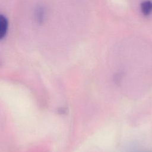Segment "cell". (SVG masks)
<instances>
[{"label":"cell","mask_w":152,"mask_h":152,"mask_svg":"<svg viewBox=\"0 0 152 152\" xmlns=\"http://www.w3.org/2000/svg\"><path fill=\"white\" fill-rule=\"evenodd\" d=\"M141 11L144 15H149L152 12V1L145 0L141 2L140 5Z\"/></svg>","instance_id":"2"},{"label":"cell","mask_w":152,"mask_h":152,"mask_svg":"<svg viewBox=\"0 0 152 152\" xmlns=\"http://www.w3.org/2000/svg\"><path fill=\"white\" fill-rule=\"evenodd\" d=\"M43 15H44V12H43V11L42 10V8H38L37 16V18H38L37 20L39 21L42 20V19L43 18Z\"/></svg>","instance_id":"3"},{"label":"cell","mask_w":152,"mask_h":152,"mask_svg":"<svg viewBox=\"0 0 152 152\" xmlns=\"http://www.w3.org/2000/svg\"><path fill=\"white\" fill-rule=\"evenodd\" d=\"M8 27V20L5 16L1 14L0 17V39H2L6 36Z\"/></svg>","instance_id":"1"}]
</instances>
